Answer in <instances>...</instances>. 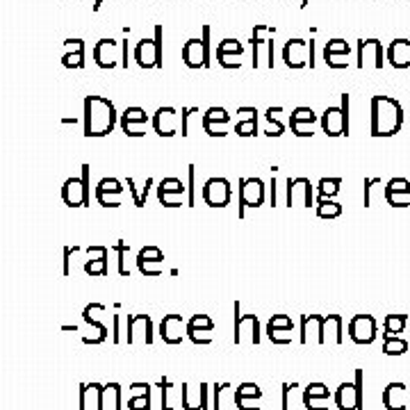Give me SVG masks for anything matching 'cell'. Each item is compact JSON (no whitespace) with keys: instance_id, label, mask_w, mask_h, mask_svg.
<instances>
[{"instance_id":"cell-31","label":"cell","mask_w":410,"mask_h":410,"mask_svg":"<svg viewBox=\"0 0 410 410\" xmlns=\"http://www.w3.org/2000/svg\"><path fill=\"white\" fill-rule=\"evenodd\" d=\"M328 399V388L322 385V383H313V385L306 388L303 395V404L308 410H326L324 406H319L317 401H326Z\"/></svg>"},{"instance_id":"cell-56","label":"cell","mask_w":410,"mask_h":410,"mask_svg":"<svg viewBox=\"0 0 410 410\" xmlns=\"http://www.w3.org/2000/svg\"><path fill=\"white\" fill-rule=\"evenodd\" d=\"M139 3H142V0H139Z\"/></svg>"},{"instance_id":"cell-42","label":"cell","mask_w":410,"mask_h":410,"mask_svg":"<svg viewBox=\"0 0 410 410\" xmlns=\"http://www.w3.org/2000/svg\"><path fill=\"white\" fill-rule=\"evenodd\" d=\"M114 251L118 253V273H121V276H130V271L125 269V253L130 251V246H128V242L118 240L116 246H114Z\"/></svg>"},{"instance_id":"cell-43","label":"cell","mask_w":410,"mask_h":410,"mask_svg":"<svg viewBox=\"0 0 410 410\" xmlns=\"http://www.w3.org/2000/svg\"><path fill=\"white\" fill-rule=\"evenodd\" d=\"M128 406H130V410H151V388L146 390L142 397L132 399Z\"/></svg>"},{"instance_id":"cell-34","label":"cell","mask_w":410,"mask_h":410,"mask_svg":"<svg viewBox=\"0 0 410 410\" xmlns=\"http://www.w3.org/2000/svg\"><path fill=\"white\" fill-rule=\"evenodd\" d=\"M342 214V205L333 198H317V217L319 219H335Z\"/></svg>"},{"instance_id":"cell-28","label":"cell","mask_w":410,"mask_h":410,"mask_svg":"<svg viewBox=\"0 0 410 410\" xmlns=\"http://www.w3.org/2000/svg\"><path fill=\"white\" fill-rule=\"evenodd\" d=\"M237 114H242L240 121L235 123V132L240 137H253L258 135V109L255 107H240Z\"/></svg>"},{"instance_id":"cell-23","label":"cell","mask_w":410,"mask_h":410,"mask_svg":"<svg viewBox=\"0 0 410 410\" xmlns=\"http://www.w3.org/2000/svg\"><path fill=\"white\" fill-rule=\"evenodd\" d=\"M182 331L187 333V324L182 322L180 315H167L162 319L160 335L167 344H180L182 342Z\"/></svg>"},{"instance_id":"cell-52","label":"cell","mask_w":410,"mask_h":410,"mask_svg":"<svg viewBox=\"0 0 410 410\" xmlns=\"http://www.w3.org/2000/svg\"><path fill=\"white\" fill-rule=\"evenodd\" d=\"M308 3H310V0H303V5H301V7H308Z\"/></svg>"},{"instance_id":"cell-7","label":"cell","mask_w":410,"mask_h":410,"mask_svg":"<svg viewBox=\"0 0 410 410\" xmlns=\"http://www.w3.org/2000/svg\"><path fill=\"white\" fill-rule=\"evenodd\" d=\"M237 194H240V217H244L246 207H260L264 203V182L260 178H242Z\"/></svg>"},{"instance_id":"cell-12","label":"cell","mask_w":410,"mask_h":410,"mask_svg":"<svg viewBox=\"0 0 410 410\" xmlns=\"http://www.w3.org/2000/svg\"><path fill=\"white\" fill-rule=\"evenodd\" d=\"M162 264H164V253L158 249V246H144L139 255H137V267H139V271L146 278L160 276V273L164 271Z\"/></svg>"},{"instance_id":"cell-25","label":"cell","mask_w":410,"mask_h":410,"mask_svg":"<svg viewBox=\"0 0 410 410\" xmlns=\"http://www.w3.org/2000/svg\"><path fill=\"white\" fill-rule=\"evenodd\" d=\"M64 46H67V53H64L62 57V64L67 69H85V41L82 39H67L64 41Z\"/></svg>"},{"instance_id":"cell-33","label":"cell","mask_w":410,"mask_h":410,"mask_svg":"<svg viewBox=\"0 0 410 410\" xmlns=\"http://www.w3.org/2000/svg\"><path fill=\"white\" fill-rule=\"evenodd\" d=\"M212 328H214V324H212V319H210L207 315H194L187 322V337H189V340H194L200 331L212 333Z\"/></svg>"},{"instance_id":"cell-48","label":"cell","mask_w":410,"mask_h":410,"mask_svg":"<svg viewBox=\"0 0 410 410\" xmlns=\"http://www.w3.org/2000/svg\"><path fill=\"white\" fill-rule=\"evenodd\" d=\"M200 41H203V50H205V69H210V25H203Z\"/></svg>"},{"instance_id":"cell-14","label":"cell","mask_w":410,"mask_h":410,"mask_svg":"<svg viewBox=\"0 0 410 410\" xmlns=\"http://www.w3.org/2000/svg\"><path fill=\"white\" fill-rule=\"evenodd\" d=\"M319 123V116L310 107H296L289 114V128L296 137H313L315 125Z\"/></svg>"},{"instance_id":"cell-13","label":"cell","mask_w":410,"mask_h":410,"mask_svg":"<svg viewBox=\"0 0 410 410\" xmlns=\"http://www.w3.org/2000/svg\"><path fill=\"white\" fill-rule=\"evenodd\" d=\"M383 43L378 39L358 41V69H383Z\"/></svg>"},{"instance_id":"cell-21","label":"cell","mask_w":410,"mask_h":410,"mask_svg":"<svg viewBox=\"0 0 410 410\" xmlns=\"http://www.w3.org/2000/svg\"><path fill=\"white\" fill-rule=\"evenodd\" d=\"M176 107H160L158 112L153 114V128H155V132H158L160 137H173L178 130V125H176Z\"/></svg>"},{"instance_id":"cell-20","label":"cell","mask_w":410,"mask_h":410,"mask_svg":"<svg viewBox=\"0 0 410 410\" xmlns=\"http://www.w3.org/2000/svg\"><path fill=\"white\" fill-rule=\"evenodd\" d=\"M383 196L392 205V207H408V198L410 196V180L408 178H392L385 189H383Z\"/></svg>"},{"instance_id":"cell-45","label":"cell","mask_w":410,"mask_h":410,"mask_svg":"<svg viewBox=\"0 0 410 410\" xmlns=\"http://www.w3.org/2000/svg\"><path fill=\"white\" fill-rule=\"evenodd\" d=\"M196 167L194 164H189V187H187V205L194 207L196 205V187H194V176H196Z\"/></svg>"},{"instance_id":"cell-49","label":"cell","mask_w":410,"mask_h":410,"mask_svg":"<svg viewBox=\"0 0 410 410\" xmlns=\"http://www.w3.org/2000/svg\"><path fill=\"white\" fill-rule=\"evenodd\" d=\"M198 112L196 107H187V109H182V137H187L189 135V116Z\"/></svg>"},{"instance_id":"cell-36","label":"cell","mask_w":410,"mask_h":410,"mask_svg":"<svg viewBox=\"0 0 410 410\" xmlns=\"http://www.w3.org/2000/svg\"><path fill=\"white\" fill-rule=\"evenodd\" d=\"M260 397H262V390L258 385H253V383H244V385H240V390H237V395H235L237 408L242 410L246 399H260Z\"/></svg>"},{"instance_id":"cell-35","label":"cell","mask_w":410,"mask_h":410,"mask_svg":"<svg viewBox=\"0 0 410 410\" xmlns=\"http://www.w3.org/2000/svg\"><path fill=\"white\" fill-rule=\"evenodd\" d=\"M340 185H342V178H322L317 182L319 198H333L340 191Z\"/></svg>"},{"instance_id":"cell-50","label":"cell","mask_w":410,"mask_h":410,"mask_svg":"<svg viewBox=\"0 0 410 410\" xmlns=\"http://www.w3.org/2000/svg\"><path fill=\"white\" fill-rule=\"evenodd\" d=\"M271 205H276V178H271Z\"/></svg>"},{"instance_id":"cell-46","label":"cell","mask_w":410,"mask_h":410,"mask_svg":"<svg viewBox=\"0 0 410 410\" xmlns=\"http://www.w3.org/2000/svg\"><path fill=\"white\" fill-rule=\"evenodd\" d=\"M381 178H367L364 180V207H369L371 205V189L374 185H381Z\"/></svg>"},{"instance_id":"cell-39","label":"cell","mask_w":410,"mask_h":410,"mask_svg":"<svg viewBox=\"0 0 410 410\" xmlns=\"http://www.w3.org/2000/svg\"><path fill=\"white\" fill-rule=\"evenodd\" d=\"M385 337H392L397 333H404L406 328V315H388L385 317Z\"/></svg>"},{"instance_id":"cell-24","label":"cell","mask_w":410,"mask_h":410,"mask_svg":"<svg viewBox=\"0 0 410 410\" xmlns=\"http://www.w3.org/2000/svg\"><path fill=\"white\" fill-rule=\"evenodd\" d=\"M89 260L85 262V271L89 276H107V255L109 251L105 246H89L87 249Z\"/></svg>"},{"instance_id":"cell-30","label":"cell","mask_w":410,"mask_h":410,"mask_svg":"<svg viewBox=\"0 0 410 410\" xmlns=\"http://www.w3.org/2000/svg\"><path fill=\"white\" fill-rule=\"evenodd\" d=\"M404 397H406V385L404 383H390L383 392V404L388 410H404Z\"/></svg>"},{"instance_id":"cell-4","label":"cell","mask_w":410,"mask_h":410,"mask_svg":"<svg viewBox=\"0 0 410 410\" xmlns=\"http://www.w3.org/2000/svg\"><path fill=\"white\" fill-rule=\"evenodd\" d=\"M319 123H322V130L328 137L349 135V94H342V105L326 107Z\"/></svg>"},{"instance_id":"cell-5","label":"cell","mask_w":410,"mask_h":410,"mask_svg":"<svg viewBox=\"0 0 410 410\" xmlns=\"http://www.w3.org/2000/svg\"><path fill=\"white\" fill-rule=\"evenodd\" d=\"M89 164H82V178H67L62 185V198L69 207H87L89 205Z\"/></svg>"},{"instance_id":"cell-11","label":"cell","mask_w":410,"mask_h":410,"mask_svg":"<svg viewBox=\"0 0 410 410\" xmlns=\"http://www.w3.org/2000/svg\"><path fill=\"white\" fill-rule=\"evenodd\" d=\"M187 194V187L180 178H164L158 187V200L164 207H182V198Z\"/></svg>"},{"instance_id":"cell-10","label":"cell","mask_w":410,"mask_h":410,"mask_svg":"<svg viewBox=\"0 0 410 410\" xmlns=\"http://www.w3.org/2000/svg\"><path fill=\"white\" fill-rule=\"evenodd\" d=\"M282 62L287 69H306L310 64V43L306 39H289L282 48Z\"/></svg>"},{"instance_id":"cell-2","label":"cell","mask_w":410,"mask_h":410,"mask_svg":"<svg viewBox=\"0 0 410 410\" xmlns=\"http://www.w3.org/2000/svg\"><path fill=\"white\" fill-rule=\"evenodd\" d=\"M114 103L105 96L85 98V137H105L116 125Z\"/></svg>"},{"instance_id":"cell-54","label":"cell","mask_w":410,"mask_h":410,"mask_svg":"<svg viewBox=\"0 0 410 410\" xmlns=\"http://www.w3.org/2000/svg\"><path fill=\"white\" fill-rule=\"evenodd\" d=\"M67 3H71V0H67Z\"/></svg>"},{"instance_id":"cell-26","label":"cell","mask_w":410,"mask_h":410,"mask_svg":"<svg viewBox=\"0 0 410 410\" xmlns=\"http://www.w3.org/2000/svg\"><path fill=\"white\" fill-rule=\"evenodd\" d=\"M388 62L395 69H408L410 67V41L408 39H395L388 48Z\"/></svg>"},{"instance_id":"cell-17","label":"cell","mask_w":410,"mask_h":410,"mask_svg":"<svg viewBox=\"0 0 410 410\" xmlns=\"http://www.w3.org/2000/svg\"><path fill=\"white\" fill-rule=\"evenodd\" d=\"M94 62L98 69L112 71L118 67V43L114 39H98L94 46Z\"/></svg>"},{"instance_id":"cell-38","label":"cell","mask_w":410,"mask_h":410,"mask_svg":"<svg viewBox=\"0 0 410 410\" xmlns=\"http://www.w3.org/2000/svg\"><path fill=\"white\" fill-rule=\"evenodd\" d=\"M280 112H282V107H269L267 114H264V116H267V121H269V130H267L269 137H280L282 132H285V125H282L278 121V116H276Z\"/></svg>"},{"instance_id":"cell-40","label":"cell","mask_w":410,"mask_h":410,"mask_svg":"<svg viewBox=\"0 0 410 410\" xmlns=\"http://www.w3.org/2000/svg\"><path fill=\"white\" fill-rule=\"evenodd\" d=\"M406 349H408V344L397 335L385 337V344H383V351L388 355H401V353H406Z\"/></svg>"},{"instance_id":"cell-37","label":"cell","mask_w":410,"mask_h":410,"mask_svg":"<svg viewBox=\"0 0 410 410\" xmlns=\"http://www.w3.org/2000/svg\"><path fill=\"white\" fill-rule=\"evenodd\" d=\"M151 185H153V178H146V185L144 189L139 191L135 187V180L128 178V189H130V194L135 198V207H144L146 205V198H149V191H151Z\"/></svg>"},{"instance_id":"cell-18","label":"cell","mask_w":410,"mask_h":410,"mask_svg":"<svg viewBox=\"0 0 410 410\" xmlns=\"http://www.w3.org/2000/svg\"><path fill=\"white\" fill-rule=\"evenodd\" d=\"M123 194V187H121V180L116 178H103L98 180L96 185V200L103 207H118L121 205V200L118 196Z\"/></svg>"},{"instance_id":"cell-16","label":"cell","mask_w":410,"mask_h":410,"mask_svg":"<svg viewBox=\"0 0 410 410\" xmlns=\"http://www.w3.org/2000/svg\"><path fill=\"white\" fill-rule=\"evenodd\" d=\"M231 123V114L224 107H210L207 112L200 116V125L210 137H226V125Z\"/></svg>"},{"instance_id":"cell-47","label":"cell","mask_w":410,"mask_h":410,"mask_svg":"<svg viewBox=\"0 0 410 410\" xmlns=\"http://www.w3.org/2000/svg\"><path fill=\"white\" fill-rule=\"evenodd\" d=\"M78 251H80V246H67V249H64V276L71 273V255Z\"/></svg>"},{"instance_id":"cell-8","label":"cell","mask_w":410,"mask_h":410,"mask_svg":"<svg viewBox=\"0 0 410 410\" xmlns=\"http://www.w3.org/2000/svg\"><path fill=\"white\" fill-rule=\"evenodd\" d=\"M335 406L340 410L362 408V374H355V383H342L335 392Z\"/></svg>"},{"instance_id":"cell-19","label":"cell","mask_w":410,"mask_h":410,"mask_svg":"<svg viewBox=\"0 0 410 410\" xmlns=\"http://www.w3.org/2000/svg\"><path fill=\"white\" fill-rule=\"evenodd\" d=\"M242 55H244L242 41H237V39H224V41H219L217 60H219V64H221L224 69H240L242 67V62H240Z\"/></svg>"},{"instance_id":"cell-9","label":"cell","mask_w":410,"mask_h":410,"mask_svg":"<svg viewBox=\"0 0 410 410\" xmlns=\"http://www.w3.org/2000/svg\"><path fill=\"white\" fill-rule=\"evenodd\" d=\"M349 337L355 344H371L376 340V319L371 315H355L349 322Z\"/></svg>"},{"instance_id":"cell-1","label":"cell","mask_w":410,"mask_h":410,"mask_svg":"<svg viewBox=\"0 0 410 410\" xmlns=\"http://www.w3.org/2000/svg\"><path fill=\"white\" fill-rule=\"evenodd\" d=\"M404 125V107L392 96H374L371 98V135L374 137H392Z\"/></svg>"},{"instance_id":"cell-55","label":"cell","mask_w":410,"mask_h":410,"mask_svg":"<svg viewBox=\"0 0 410 410\" xmlns=\"http://www.w3.org/2000/svg\"><path fill=\"white\" fill-rule=\"evenodd\" d=\"M221 3H226V0H221Z\"/></svg>"},{"instance_id":"cell-27","label":"cell","mask_w":410,"mask_h":410,"mask_svg":"<svg viewBox=\"0 0 410 410\" xmlns=\"http://www.w3.org/2000/svg\"><path fill=\"white\" fill-rule=\"evenodd\" d=\"M182 62L189 69H205V50L200 39H189L182 46Z\"/></svg>"},{"instance_id":"cell-53","label":"cell","mask_w":410,"mask_h":410,"mask_svg":"<svg viewBox=\"0 0 410 410\" xmlns=\"http://www.w3.org/2000/svg\"><path fill=\"white\" fill-rule=\"evenodd\" d=\"M383 3H392V0H383Z\"/></svg>"},{"instance_id":"cell-32","label":"cell","mask_w":410,"mask_h":410,"mask_svg":"<svg viewBox=\"0 0 410 410\" xmlns=\"http://www.w3.org/2000/svg\"><path fill=\"white\" fill-rule=\"evenodd\" d=\"M271 27L273 25H264V23H258V25H255L253 27V34H251V48H253V67L255 69H258V60H260V46L262 43H267L269 39H271V36H269V39H264V34H269L271 32Z\"/></svg>"},{"instance_id":"cell-3","label":"cell","mask_w":410,"mask_h":410,"mask_svg":"<svg viewBox=\"0 0 410 410\" xmlns=\"http://www.w3.org/2000/svg\"><path fill=\"white\" fill-rule=\"evenodd\" d=\"M164 57V27L155 25L153 39H142L135 46V62L142 69H162Z\"/></svg>"},{"instance_id":"cell-6","label":"cell","mask_w":410,"mask_h":410,"mask_svg":"<svg viewBox=\"0 0 410 410\" xmlns=\"http://www.w3.org/2000/svg\"><path fill=\"white\" fill-rule=\"evenodd\" d=\"M200 196L210 207H226L233 198V187L226 178H210L200 189Z\"/></svg>"},{"instance_id":"cell-41","label":"cell","mask_w":410,"mask_h":410,"mask_svg":"<svg viewBox=\"0 0 410 410\" xmlns=\"http://www.w3.org/2000/svg\"><path fill=\"white\" fill-rule=\"evenodd\" d=\"M349 53H351V46L344 39H331L324 48V57H328V55H349Z\"/></svg>"},{"instance_id":"cell-44","label":"cell","mask_w":410,"mask_h":410,"mask_svg":"<svg viewBox=\"0 0 410 410\" xmlns=\"http://www.w3.org/2000/svg\"><path fill=\"white\" fill-rule=\"evenodd\" d=\"M324 62L331 69H346L349 67V55H328V57H324Z\"/></svg>"},{"instance_id":"cell-15","label":"cell","mask_w":410,"mask_h":410,"mask_svg":"<svg viewBox=\"0 0 410 410\" xmlns=\"http://www.w3.org/2000/svg\"><path fill=\"white\" fill-rule=\"evenodd\" d=\"M118 123H121V130L128 137H144L146 125H149V114L142 107H128L118 118Z\"/></svg>"},{"instance_id":"cell-22","label":"cell","mask_w":410,"mask_h":410,"mask_svg":"<svg viewBox=\"0 0 410 410\" xmlns=\"http://www.w3.org/2000/svg\"><path fill=\"white\" fill-rule=\"evenodd\" d=\"M292 328H294V324H292L289 317L276 315L267 324V335L273 344H287V342H292Z\"/></svg>"},{"instance_id":"cell-29","label":"cell","mask_w":410,"mask_h":410,"mask_svg":"<svg viewBox=\"0 0 410 410\" xmlns=\"http://www.w3.org/2000/svg\"><path fill=\"white\" fill-rule=\"evenodd\" d=\"M296 191H303V198H306V207H310L315 203V194H313V182H310L308 178H294V180H287V205L292 207L294 205V196Z\"/></svg>"},{"instance_id":"cell-51","label":"cell","mask_w":410,"mask_h":410,"mask_svg":"<svg viewBox=\"0 0 410 410\" xmlns=\"http://www.w3.org/2000/svg\"><path fill=\"white\" fill-rule=\"evenodd\" d=\"M100 5H103V0H96V3H94V12H98Z\"/></svg>"}]
</instances>
